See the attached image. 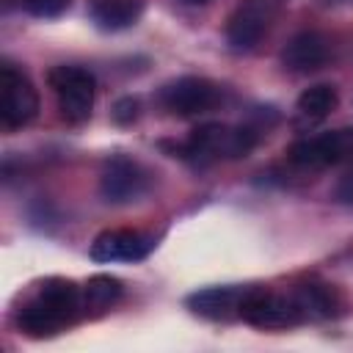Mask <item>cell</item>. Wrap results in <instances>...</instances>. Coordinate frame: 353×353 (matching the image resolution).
<instances>
[{
  "label": "cell",
  "instance_id": "obj_1",
  "mask_svg": "<svg viewBox=\"0 0 353 353\" xmlns=\"http://www.w3.org/2000/svg\"><path fill=\"white\" fill-rule=\"evenodd\" d=\"M80 312H85L83 287H77L74 281H66V279H47L36 290L33 301H28L19 309L17 323L30 336H52L63 325L74 323L80 317Z\"/></svg>",
  "mask_w": 353,
  "mask_h": 353
},
{
  "label": "cell",
  "instance_id": "obj_2",
  "mask_svg": "<svg viewBox=\"0 0 353 353\" xmlns=\"http://www.w3.org/2000/svg\"><path fill=\"white\" fill-rule=\"evenodd\" d=\"M259 141L256 127L240 124V127H226V124H201L196 127L188 141L179 146V157H188L199 165L215 163V160H237L245 157Z\"/></svg>",
  "mask_w": 353,
  "mask_h": 353
},
{
  "label": "cell",
  "instance_id": "obj_3",
  "mask_svg": "<svg viewBox=\"0 0 353 353\" xmlns=\"http://www.w3.org/2000/svg\"><path fill=\"white\" fill-rule=\"evenodd\" d=\"M50 88L58 97V110L69 124H83L91 116L97 80L83 66H55L50 72Z\"/></svg>",
  "mask_w": 353,
  "mask_h": 353
},
{
  "label": "cell",
  "instance_id": "obj_4",
  "mask_svg": "<svg viewBox=\"0 0 353 353\" xmlns=\"http://www.w3.org/2000/svg\"><path fill=\"white\" fill-rule=\"evenodd\" d=\"M281 0H240L226 22V41L232 50L245 52L254 50L262 36L270 30Z\"/></svg>",
  "mask_w": 353,
  "mask_h": 353
},
{
  "label": "cell",
  "instance_id": "obj_5",
  "mask_svg": "<svg viewBox=\"0 0 353 353\" xmlns=\"http://www.w3.org/2000/svg\"><path fill=\"white\" fill-rule=\"evenodd\" d=\"M240 317L256 328H290L303 320V312L295 295H279V292L248 287L240 303Z\"/></svg>",
  "mask_w": 353,
  "mask_h": 353
},
{
  "label": "cell",
  "instance_id": "obj_6",
  "mask_svg": "<svg viewBox=\"0 0 353 353\" xmlns=\"http://www.w3.org/2000/svg\"><path fill=\"white\" fill-rule=\"evenodd\" d=\"M160 105L174 116H199L218 105L221 88L207 77H176L160 88Z\"/></svg>",
  "mask_w": 353,
  "mask_h": 353
},
{
  "label": "cell",
  "instance_id": "obj_7",
  "mask_svg": "<svg viewBox=\"0 0 353 353\" xmlns=\"http://www.w3.org/2000/svg\"><path fill=\"white\" fill-rule=\"evenodd\" d=\"M149 190V174L141 163L116 154L105 163L99 176V193L108 204H130L138 201Z\"/></svg>",
  "mask_w": 353,
  "mask_h": 353
},
{
  "label": "cell",
  "instance_id": "obj_8",
  "mask_svg": "<svg viewBox=\"0 0 353 353\" xmlns=\"http://www.w3.org/2000/svg\"><path fill=\"white\" fill-rule=\"evenodd\" d=\"M0 119L6 127H25L39 113V94L33 83L14 69L11 63H3L0 69Z\"/></svg>",
  "mask_w": 353,
  "mask_h": 353
},
{
  "label": "cell",
  "instance_id": "obj_9",
  "mask_svg": "<svg viewBox=\"0 0 353 353\" xmlns=\"http://www.w3.org/2000/svg\"><path fill=\"white\" fill-rule=\"evenodd\" d=\"M290 160L295 165L306 168H323V165H336L353 154V130L339 127L314 138H301L290 146Z\"/></svg>",
  "mask_w": 353,
  "mask_h": 353
},
{
  "label": "cell",
  "instance_id": "obj_10",
  "mask_svg": "<svg viewBox=\"0 0 353 353\" xmlns=\"http://www.w3.org/2000/svg\"><path fill=\"white\" fill-rule=\"evenodd\" d=\"M154 237L138 229H108L97 234L91 243V259L94 262H138L146 259L154 248Z\"/></svg>",
  "mask_w": 353,
  "mask_h": 353
},
{
  "label": "cell",
  "instance_id": "obj_11",
  "mask_svg": "<svg viewBox=\"0 0 353 353\" xmlns=\"http://www.w3.org/2000/svg\"><path fill=\"white\" fill-rule=\"evenodd\" d=\"M331 55V44L323 33L317 30H301L295 33L284 50H281V63L290 69V72H298V74H306V72H314L320 66H325Z\"/></svg>",
  "mask_w": 353,
  "mask_h": 353
},
{
  "label": "cell",
  "instance_id": "obj_12",
  "mask_svg": "<svg viewBox=\"0 0 353 353\" xmlns=\"http://www.w3.org/2000/svg\"><path fill=\"white\" fill-rule=\"evenodd\" d=\"M248 287H237V284H226V287H207L199 290L193 295H188V306L210 320H226L232 314H240V303L245 298Z\"/></svg>",
  "mask_w": 353,
  "mask_h": 353
},
{
  "label": "cell",
  "instance_id": "obj_13",
  "mask_svg": "<svg viewBox=\"0 0 353 353\" xmlns=\"http://www.w3.org/2000/svg\"><path fill=\"white\" fill-rule=\"evenodd\" d=\"M143 14V0H88V17L102 30H124Z\"/></svg>",
  "mask_w": 353,
  "mask_h": 353
},
{
  "label": "cell",
  "instance_id": "obj_14",
  "mask_svg": "<svg viewBox=\"0 0 353 353\" xmlns=\"http://www.w3.org/2000/svg\"><path fill=\"white\" fill-rule=\"evenodd\" d=\"M292 295H295L303 317H334V314H339V306H342L339 292L328 284H303Z\"/></svg>",
  "mask_w": 353,
  "mask_h": 353
},
{
  "label": "cell",
  "instance_id": "obj_15",
  "mask_svg": "<svg viewBox=\"0 0 353 353\" xmlns=\"http://www.w3.org/2000/svg\"><path fill=\"white\" fill-rule=\"evenodd\" d=\"M121 281L108 273H97L83 284V306L85 312H105L121 298Z\"/></svg>",
  "mask_w": 353,
  "mask_h": 353
},
{
  "label": "cell",
  "instance_id": "obj_16",
  "mask_svg": "<svg viewBox=\"0 0 353 353\" xmlns=\"http://www.w3.org/2000/svg\"><path fill=\"white\" fill-rule=\"evenodd\" d=\"M339 97H336V88L328 85V83H317V85H309L301 97H298V110L306 116V119H325L334 108H336Z\"/></svg>",
  "mask_w": 353,
  "mask_h": 353
},
{
  "label": "cell",
  "instance_id": "obj_17",
  "mask_svg": "<svg viewBox=\"0 0 353 353\" xmlns=\"http://www.w3.org/2000/svg\"><path fill=\"white\" fill-rule=\"evenodd\" d=\"M69 6H72V0H25V8H28L33 17H41V19L61 17Z\"/></svg>",
  "mask_w": 353,
  "mask_h": 353
},
{
  "label": "cell",
  "instance_id": "obj_18",
  "mask_svg": "<svg viewBox=\"0 0 353 353\" xmlns=\"http://www.w3.org/2000/svg\"><path fill=\"white\" fill-rule=\"evenodd\" d=\"M138 108H141V105H138L135 97H121V99H116L110 116H113L116 124H132V121L138 119Z\"/></svg>",
  "mask_w": 353,
  "mask_h": 353
},
{
  "label": "cell",
  "instance_id": "obj_19",
  "mask_svg": "<svg viewBox=\"0 0 353 353\" xmlns=\"http://www.w3.org/2000/svg\"><path fill=\"white\" fill-rule=\"evenodd\" d=\"M336 196H339L342 201H353V174H350V176H345V179L339 182Z\"/></svg>",
  "mask_w": 353,
  "mask_h": 353
},
{
  "label": "cell",
  "instance_id": "obj_20",
  "mask_svg": "<svg viewBox=\"0 0 353 353\" xmlns=\"http://www.w3.org/2000/svg\"><path fill=\"white\" fill-rule=\"evenodd\" d=\"M185 3H193L196 6V3H207V0H185Z\"/></svg>",
  "mask_w": 353,
  "mask_h": 353
}]
</instances>
